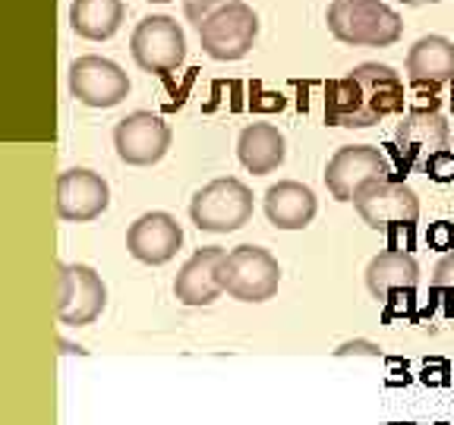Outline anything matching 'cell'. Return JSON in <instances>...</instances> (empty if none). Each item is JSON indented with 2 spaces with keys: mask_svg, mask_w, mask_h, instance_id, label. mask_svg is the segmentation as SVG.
Returning a JSON list of instances; mask_svg holds the SVG:
<instances>
[{
  "mask_svg": "<svg viewBox=\"0 0 454 425\" xmlns=\"http://www.w3.org/2000/svg\"><path fill=\"white\" fill-rule=\"evenodd\" d=\"M237 158L240 164L255 174V177H265L271 170H278L287 158V142L284 133L271 123H249L247 129L237 139Z\"/></svg>",
  "mask_w": 454,
  "mask_h": 425,
  "instance_id": "ac0fdd59",
  "label": "cell"
},
{
  "mask_svg": "<svg viewBox=\"0 0 454 425\" xmlns=\"http://www.w3.org/2000/svg\"><path fill=\"white\" fill-rule=\"evenodd\" d=\"M70 95L85 107H117L129 95V79L107 57L85 54L70 64Z\"/></svg>",
  "mask_w": 454,
  "mask_h": 425,
  "instance_id": "7c38bea8",
  "label": "cell"
},
{
  "mask_svg": "<svg viewBox=\"0 0 454 425\" xmlns=\"http://www.w3.org/2000/svg\"><path fill=\"white\" fill-rule=\"evenodd\" d=\"M111 205L105 177L89 167H70L57 177V214L70 224H89Z\"/></svg>",
  "mask_w": 454,
  "mask_h": 425,
  "instance_id": "4fadbf2b",
  "label": "cell"
},
{
  "mask_svg": "<svg viewBox=\"0 0 454 425\" xmlns=\"http://www.w3.org/2000/svg\"><path fill=\"white\" fill-rule=\"evenodd\" d=\"M184 246V230L168 212H149L136 218L127 230V249L142 265H168Z\"/></svg>",
  "mask_w": 454,
  "mask_h": 425,
  "instance_id": "5bb4252c",
  "label": "cell"
},
{
  "mask_svg": "<svg viewBox=\"0 0 454 425\" xmlns=\"http://www.w3.org/2000/svg\"><path fill=\"white\" fill-rule=\"evenodd\" d=\"M451 129H448L445 117L435 107H413L401 117L395 129V149L401 155V170H411L417 164H429L433 158L445 155Z\"/></svg>",
  "mask_w": 454,
  "mask_h": 425,
  "instance_id": "ba28073f",
  "label": "cell"
},
{
  "mask_svg": "<svg viewBox=\"0 0 454 425\" xmlns=\"http://www.w3.org/2000/svg\"><path fill=\"white\" fill-rule=\"evenodd\" d=\"M190 218L206 234H234L253 218V189L237 177H218L192 196Z\"/></svg>",
  "mask_w": 454,
  "mask_h": 425,
  "instance_id": "3957f363",
  "label": "cell"
},
{
  "mask_svg": "<svg viewBox=\"0 0 454 425\" xmlns=\"http://www.w3.org/2000/svg\"><path fill=\"white\" fill-rule=\"evenodd\" d=\"M429 243H433L435 249H451L454 246V227L448 224V220H439L435 227H429Z\"/></svg>",
  "mask_w": 454,
  "mask_h": 425,
  "instance_id": "603a6c76",
  "label": "cell"
},
{
  "mask_svg": "<svg viewBox=\"0 0 454 425\" xmlns=\"http://www.w3.org/2000/svg\"><path fill=\"white\" fill-rule=\"evenodd\" d=\"M227 4H234V0H186L184 4V13H186V19L192 22V26H202V22L208 19V16L215 13V10H221V7H227Z\"/></svg>",
  "mask_w": 454,
  "mask_h": 425,
  "instance_id": "7402d4cb",
  "label": "cell"
},
{
  "mask_svg": "<svg viewBox=\"0 0 454 425\" xmlns=\"http://www.w3.org/2000/svg\"><path fill=\"white\" fill-rule=\"evenodd\" d=\"M419 283V265L407 252H382L366 265V287L376 299H388L395 290H413Z\"/></svg>",
  "mask_w": 454,
  "mask_h": 425,
  "instance_id": "d6986e66",
  "label": "cell"
},
{
  "mask_svg": "<svg viewBox=\"0 0 454 425\" xmlns=\"http://www.w3.org/2000/svg\"><path fill=\"white\" fill-rule=\"evenodd\" d=\"M354 353H366V356H379V344L372 340H348L334 350V356H354Z\"/></svg>",
  "mask_w": 454,
  "mask_h": 425,
  "instance_id": "cb8c5ba5",
  "label": "cell"
},
{
  "mask_svg": "<svg viewBox=\"0 0 454 425\" xmlns=\"http://www.w3.org/2000/svg\"><path fill=\"white\" fill-rule=\"evenodd\" d=\"M224 249L221 246H206L192 252L190 262L180 268L177 281H174V297L184 305H212L215 299L224 293L221 287V262H224Z\"/></svg>",
  "mask_w": 454,
  "mask_h": 425,
  "instance_id": "9a60e30c",
  "label": "cell"
},
{
  "mask_svg": "<svg viewBox=\"0 0 454 425\" xmlns=\"http://www.w3.org/2000/svg\"><path fill=\"white\" fill-rule=\"evenodd\" d=\"M129 50L139 70L164 76L186 60V35L170 16H145L129 38Z\"/></svg>",
  "mask_w": 454,
  "mask_h": 425,
  "instance_id": "52a82bcc",
  "label": "cell"
},
{
  "mask_svg": "<svg viewBox=\"0 0 454 425\" xmlns=\"http://www.w3.org/2000/svg\"><path fill=\"white\" fill-rule=\"evenodd\" d=\"M379 180H391V164L376 145H344L325 167V186L338 202H354L363 186Z\"/></svg>",
  "mask_w": 454,
  "mask_h": 425,
  "instance_id": "9c48e42d",
  "label": "cell"
},
{
  "mask_svg": "<svg viewBox=\"0 0 454 425\" xmlns=\"http://www.w3.org/2000/svg\"><path fill=\"white\" fill-rule=\"evenodd\" d=\"M407 79L413 89L439 92L442 85L454 82V42L445 35H423L407 50Z\"/></svg>",
  "mask_w": 454,
  "mask_h": 425,
  "instance_id": "2e32d148",
  "label": "cell"
},
{
  "mask_svg": "<svg viewBox=\"0 0 454 425\" xmlns=\"http://www.w3.org/2000/svg\"><path fill=\"white\" fill-rule=\"evenodd\" d=\"M328 32L350 48H388L401 38L404 22L385 0H332Z\"/></svg>",
  "mask_w": 454,
  "mask_h": 425,
  "instance_id": "7a4b0ae2",
  "label": "cell"
},
{
  "mask_svg": "<svg viewBox=\"0 0 454 425\" xmlns=\"http://www.w3.org/2000/svg\"><path fill=\"white\" fill-rule=\"evenodd\" d=\"M123 16H127L123 0H73L70 26L79 38L107 42L123 26Z\"/></svg>",
  "mask_w": 454,
  "mask_h": 425,
  "instance_id": "ffe728a7",
  "label": "cell"
},
{
  "mask_svg": "<svg viewBox=\"0 0 454 425\" xmlns=\"http://www.w3.org/2000/svg\"><path fill=\"white\" fill-rule=\"evenodd\" d=\"M316 212H319L316 192L297 180H281L265 192V214L278 230H303L312 224Z\"/></svg>",
  "mask_w": 454,
  "mask_h": 425,
  "instance_id": "e0dca14e",
  "label": "cell"
},
{
  "mask_svg": "<svg viewBox=\"0 0 454 425\" xmlns=\"http://www.w3.org/2000/svg\"><path fill=\"white\" fill-rule=\"evenodd\" d=\"M255 35H259V16L247 0H234L215 10L199 26V42L212 60H243L253 50Z\"/></svg>",
  "mask_w": 454,
  "mask_h": 425,
  "instance_id": "8992f818",
  "label": "cell"
},
{
  "mask_svg": "<svg viewBox=\"0 0 454 425\" xmlns=\"http://www.w3.org/2000/svg\"><path fill=\"white\" fill-rule=\"evenodd\" d=\"M404 79L388 64H360L348 76L325 82V123L344 129H369L385 117L404 113Z\"/></svg>",
  "mask_w": 454,
  "mask_h": 425,
  "instance_id": "6da1fadb",
  "label": "cell"
},
{
  "mask_svg": "<svg viewBox=\"0 0 454 425\" xmlns=\"http://www.w3.org/2000/svg\"><path fill=\"white\" fill-rule=\"evenodd\" d=\"M152 4H168V0H152Z\"/></svg>",
  "mask_w": 454,
  "mask_h": 425,
  "instance_id": "4316f807",
  "label": "cell"
},
{
  "mask_svg": "<svg viewBox=\"0 0 454 425\" xmlns=\"http://www.w3.org/2000/svg\"><path fill=\"white\" fill-rule=\"evenodd\" d=\"M170 127L152 111H133L114 127V149L129 167H152L170 149Z\"/></svg>",
  "mask_w": 454,
  "mask_h": 425,
  "instance_id": "30bf717a",
  "label": "cell"
},
{
  "mask_svg": "<svg viewBox=\"0 0 454 425\" xmlns=\"http://www.w3.org/2000/svg\"><path fill=\"white\" fill-rule=\"evenodd\" d=\"M281 265L262 246H237L221 262V287L240 303H265L278 293Z\"/></svg>",
  "mask_w": 454,
  "mask_h": 425,
  "instance_id": "277c9868",
  "label": "cell"
},
{
  "mask_svg": "<svg viewBox=\"0 0 454 425\" xmlns=\"http://www.w3.org/2000/svg\"><path fill=\"white\" fill-rule=\"evenodd\" d=\"M107 305V287L92 265H57V321L85 328Z\"/></svg>",
  "mask_w": 454,
  "mask_h": 425,
  "instance_id": "5b68a950",
  "label": "cell"
},
{
  "mask_svg": "<svg viewBox=\"0 0 454 425\" xmlns=\"http://www.w3.org/2000/svg\"><path fill=\"white\" fill-rule=\"evenodd\" d=\"M451 111H454V82H451Z\"/></svg>",
  "mask_w": 454,
  "mask_h": 425,
  "instance_id": "484cf974",
  "label": "cell"
},
{
  "mask_svg": "<svg viewBox=\"0 0 454 425\" xmlns=\"http://www.w3.org/2000/svg\"><path fill=\"white\" fill-rule=\"evenodd\" d=\"M404 4H411V7H423V4H439V0H404Z\"/></svg>",
  "mask_w": 454,
  "mask_h": 425,
  "instance_id": "d4e9b609",
  "label": "cell"
},
{
  "mask_svg": "<svg viewBox=\"0 0 454 425\" xmlns=\"http://www.w3.org/2000/svg\"><path fill=\"white\" fill-rule=\"evenodd\" d=\"M433 290H445L451 297V312H454V252H448L439 265H435L433 277H429Z\"/></svg>",
  "mask_w": 454,
  "mask_h": 425,
  "instance_id": "44dd1931",
  "label": "cell"
},
{
  "mask_svg": "<svg viewBox=\"0 0 454 425\" xmlns=\"http://www.w3.org/2000/svg\"><path fill=\"white\" fill-rule=\"evenodd\" d=\"M354 208L366 227L372 230H391V227H413L419 220V198L411 186L397 180H379L356 192Z\"/></svg>",
  "mask_w": 454,
  "mask_h": 425,
  "instance_id": "8fae6325",
  "label": "cell"
}]
</instances>
